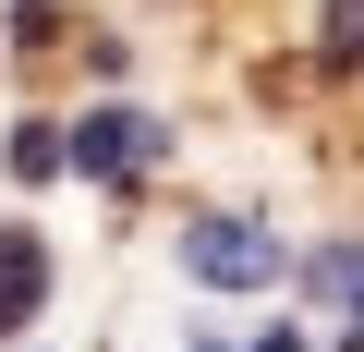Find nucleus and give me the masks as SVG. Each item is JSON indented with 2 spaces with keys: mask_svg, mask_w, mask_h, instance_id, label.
Wrapping results in <instances>:
<instances>
[{
  "mask_svg": "<svg viewBox=\"0 0 364 352\" xmlns=\"http://www.w3.org/2000/svg\"><path fill=\"white\" fill-rule=\"evenodd\" d=\"M182 267H195L207 292H267V279H279V231L243 219V207H231V219H195V231H182Z\"/></svg>",
  "mask_w": 364,
  "mask_h": 352,
  "instance_id": "obj_1",
  "label": "nucleus"
},
{
  "mask_svg": "<svg viewBox=\"0 0 364 352\" xmlns=\"http://www.w3.org/2000/svg\"><path fill=\"white\" fill-rule=\"evenodd\" d=\"M73 170H85V183H134V170H158V122L85 110V122H73Z\"/></svg>",
  "mask_w": 364,
  "mask_h": 352,
  "instance_id": "obj_2",
  "label": "nucleus"
},
{
  "mask_svg": "<svg viewBox=\"0 0 364 352\" xmlns=\"http://www.w3.org/2000/svg\"><path fill=\"white\" fill-rule=\"evenodd\" d=\"M37 304H49V243L37 231H0V340H13Z\"/></svg>",
  "mask_w": 364,
  "mask_h": 352,
  "instance_id": "obj_3",
  "label": "nucleus"
},
{
  "mask_svg": "<svg viewBox=\"0 0 364 352\" xmlns=\"http://www.w3.org/2000/svg\"><path fill=\"white\" fill-rule=\"evenodd\" d=\"M328 316H352V243H316V279H304Z\"/></svg>",
  "mask_w": 364,
  "mask_h": 352,
  "instance_id": "obj_4",
  "label": "nucleus"
},
{
  "mask_svg": "<svg viewBox=\"0 0 364 352\" xmlns=\"http://www.w3.org/2000/svg\"><path fill=\"white\" fill-rule=\"evenodd\" d=\"M255 352H304V340H291V328H267V340H255Z\"/></svg>",
  "mask_w": 364,
  "mask_h": 352,
  "instance_id": "obj_5",
  "label": "nucleus"
}]
</instances>
